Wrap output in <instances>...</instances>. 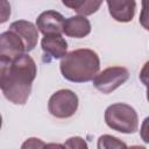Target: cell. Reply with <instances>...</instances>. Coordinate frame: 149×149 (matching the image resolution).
Wrapping results in <instances>:
<instances>
[{"mask_svg": "<svg viewBox=\"0 0 149 149\" xmlns=\"http://www.w3.org/2000/svg\"><path fill=\"white\" fill-rule=\"evenodd\" d=\"M36 73V63L27 54L10 61L0 59V87L6 99L15 105H24Z\"/></svg>", "mask_w": 149, "mask_h": 149, "instance_id": "1", "label": "cell"}, {"mask_svg": "<svg viewBox=\"0 0 149 149\" xmlns=\"http://www.w3.org/2000/svg\"><path fill=\"white\" fill-rule=\"evenodd\" d=\"M100 69V59L91 49H77L66 54L59 64L62 76L72 83L93 80Z\"/></svg>", "mask_w": 149, "mask_h": 149, "instance_id": "2", "label": "cell"}, {"mask_svg": "<svg viewBox=\"0 0 149 149\" xmlns=\"http://www.w3.org/2000/svg\"><path fill=\"white\" fill-rule=\"evenodd\" d=\"M105 122L111 129L122 134H134L139 128L136 111L130 105L123 102H116L106 108Z\"/></svg>", "mask_w": 149, "mask_h": 149, "instance_id": "3", "label": "cell"}, {"mask_svg": "<svg viewBox=\"0 0 149 149\" xmlns=\"http://www.w3.org/2000/svg\"><path fill=\"white\" fill-rule=\"evenodd\" d=\"M79 99L78 95L71 90H59L55 92L49 101H48V109L50 114L58 119H66L74 115L78 109Z\"/></svg>", "mask_w": 149, "mask_h": 149, "instance_id": "4", "label": "cell"}, {"mask_svg": "<svg viewBox=\"0 0 149 149\" xmlns=\"http://www.w3.org/2000/svg\"><path fill=\"white\" fill-rule=\"evenodd\" d=\"M129 78V72L123 66H111L93 78L94 87L104 94H108L125 84Z\"/></svg>", "mask_w": 149, "mask_h": 149, "instance_id": "5", "label": "cell"}, {"mask_svg": "<svg viewBox=\"0 0 149 149\" xmlns=\"http://www.w3.org/2000/svg\"><path fill=\"white\" fill-rule=\"evenodd\" d=\"M26 44L22 38L13 30L1 33L0 35V59H13L26 54Z\"/></svg>", "mask_w": 149, "mask_h": 149, "instance_id": "6", "label": "cell"}, {"mask_svg": "<svg viewBox=\"0 0 149 149\" xmlns=\"http://www.w3.org/2000/svg\"><path fill=\"white\" fill-rule=\"evenodd\" d=\"M65 19L56 10H45L36 19V27L43 35L62 34Z\"/></svg>", "mask_w": 149, "mask_h": 149, "instance_id": "7", "label": "cell"}, {"mask_svg": "<svg viewBox=\"0 0 149 149\" xmlns=\"http://www.w3.org/2000/svg\"><path fill=\"white\" fill-rule=\"evenodd\" d=\"M41 47L49 59H62L68 51V43L62 34L44 35L41 41Z\"/></svg>", "mask_w": 149, "mask_h": 149, "instance_id": "8", "label": "cell"}, {"mask_svg": "<svg viewBox=\"0 0 149 149\" xmlns=\"http://www.w3.org/2000/svg\"><path fill=\"white\" fill-rule=\"evenodd\" d=\"M9 29L15 31L22 38V41L26 44L27 52L31 51L36 47L38 41V28L30 21H26V20L14 21L9 26Z\"/></svg>", "mask_w": 149, "mask_h": 149, "instance_id": "9", "label": "cell"}, {"mask_svg": "<svg viewBox=\"0 0 149 149\" xmlns=\"http://www.w3.org/2000/svg\"><path fill=\"white\" fill-rule=\"evenodd\" d=\"M111 16L118 22H129L133 20L136 9L135 0H106Z\"/></svg>", "mask_w": 149, "mask_h": 149, "instance_id": "10", "label": "cell"}, {"mask_svg": "<svg viewBox=\"0 0 149 149\" xmlns=\"http://www.w3.org/2000/svg\"><path fill=\"white\" fill-rule=\"evenodd\" d=\"M63 33L73 38H83L91 33V23L84 15L70 16L65 20Z\"/></svg>", "mask_w": 149, "mask_h": 149, "instance_id": "11", "label": "cell"}, {"mask_svg": "<svg viewBox=\"0 0 149 149\" xmlns=\"http://www.w3.org/2000/svg\"><path fill=\"white\" fill-rule=\"evenodd\" d=\"M102 1L104 0H62V3L79 15L87 16L95 13L102 5Z\"/></svg>", "mask_w": 149, "mask_h": 149, "instance_id": "12", "label": "cell"}, {"mask_svg": "<svg viewBox=\"0 0 149 149\" xmlns=\"http://www.w3.org/2000/svg\"><path fill=\"white\" fill-rule=\"evenodd\" d=\"M99 149H111V148H127V144L112 135H101L98 140Z\"/></svg>", "mask_w": 149, "mask_h": 149, "instance_id": "13", "label": "cell"}, {"mask_svg": "<svg viewBox=\"0 0 149 149\" xmlns=\"http://www.w3.org/2000/svg\"><path fill=\"white\" fill-rule=\"evenodd\" d=\"M142 9L140 13V24L149 31V0H141Z\"/></svg>", "mask_w": 149, "mask_h": 149, "instance_id": "14", "label": "cell"}, {"mask_svg": "<svg viewBox=\"0 0 149 149\" xmlns=\"http://www.w3.org/2000/svg\"><path fill=\"white\" fill-rule=\"evenodd\" d=\"M64 147H68V148H87V144L81 137L74 136V137H70L64 143Z\"/></svg>", "mask_w": 149, "mask_h": 149, "instance_id": "15", "label": "cell"}, {"mask_svg": "<svg viewBox=\"0 0 149 149\" xmlns=\"http://www.w3.org/2000/svg\"><path fill=\"white\" fill-rule=\"evenodd\" d=\"M140 136L144 143H149V116H147L141 125Z\"/></svg>", "mask_w": 149, "mask_h": 149, "instance_id": "16", "label": "cell"}, {"mask_svg": "<svg viewBox=\"0 0 149 149\" xmlns=\"http://www.w3.org/2000/svg\"><path fill=\"white\" fill-rule=\"evenodd\" d=\"M139 77H140V80L142 81V84H143L144 86L149 87V61L144 63L143 68H142L141 71H140Z\"/></svg>", "mask_w": 149, "mask_h": 149, "instance_id": "17", "label": "cell"}, {"mask_svg": "<svg viewBox=\"0 0 149 149\" xmlns=\"http://www.w3.org/2000/svg\"><path fill=\"white\" fill-rule=\"evenodd\" d=\"M47 144L41 142L40 139H35V137H31V139H28L23 144H22V148H38V147H45Z\"/></svg>", "mask_w": 149, "mask_h": 149, "instance_id": "18", "label": "cell"}, {"mask_svg": "<svg viewBox=\"0 0 149 149\" xmlns=\"http://www.w3.org/2000/svg\"><path fill=\"white\" fill-rule=\"evenodd\" d=\"M1 23L6 22L7 17L10 15V6L8 5L7 0H2V13H1Z\"/></svg>", "mask_w": 149, "mask_h": 149, "instance_id": "19", "label": "cell"}, {"mask_svg": "<svg viewBox=\"0 0 149 149\" xmlns=\"http://www.w3.org/2000/svg\"><path fill=\"white\" fill-rule=\"evenodd\" d=\"M147 99L149 101V87H147Z\"/></svg>", "mask_w": 149, "mask_h": 149, "instance_id": "20", "label": "cell"}]
</instances>
